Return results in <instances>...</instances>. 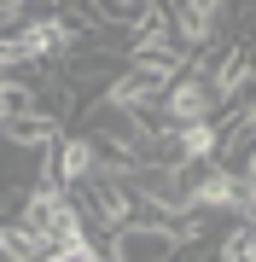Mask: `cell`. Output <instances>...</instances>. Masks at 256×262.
Returning <instances> with one entry per match:
<instances>
[{
	"mask_svg": "<svg viewBox=\"0 0 256 262\" xmlns=\"http://www.w3.org/2000/svg\"><path fill=\"white\" fill-rule=\"evenodd\" d=\"M18 6H35V0H18Z\"/></svg>",
	"mask_w": 256,
	"mask_h": 262,
	"instance_id": "9c48e42d",
	"label": "cell"
},
{
	"mask_svg": "<svg viewBox=\"0 0 256 262\" xmlns=\"http://www.w3.org/2000/svg\"><path fill=\"white\" fill-rule=\"evenodd\" d=\"M58 134H64V117H53V111H24V117L0 122V140L18 146V151H47Z\"/></svg>",
	"mask_w": 256,
	"mask_h": 262,
	"instance_id": "5b68a950",
	"label": "cell"
},
{
	"mask_svg": "<svg viewBox=\"0 0 256 262\" xmlns=\"http://www.w3.org/2000/svg\"><path fill=\"white\" fill-rule=\"evenodd\" d=\"M192 210L198 215H245V175H239V163H227V158L198 163V175H192Z\"/></svg>",
	"mask_w": 256,
	"mask_h": 262,
	"instance_id": "3957f363",
	"label": "cell"
},
{
	"mask_svg": "<svg viewBox=\"0 0 256 262\" xmlns=\"http://www.w3.org/2000/svg\"><path fill=\"white\" fill-rule=\"evenodd\" d=\"M24 111H35V82L29 76H0V122L24 117Z\"/></svg>",
	"mask_w": 256,
	"mask_h": 262,
	"instance_id": "52a82bcc",
	"label": "cell"
},
{
	"mask_svg": "<svg viewBox=\"0 0 256 262\" xmlns=\"http://www.w3.org/2000/svg\"><path fill=\"white\" fill-rule=\"evenodd\" d=\"M221 146H227V117H204V122H180L175 128L180 163H216Z\"/></svg>",
	"mask_w": 256,
	"mask_h": 262,
	"instance_id": "277c9868",
	"label": "cell"
},
{
	"mask_svg": "<svg viewBox=\"0 0 256 262\" xmlns=\"http://www.w3.org/2000/svg\"><path fill=\"white\" fill-rule=\"evenodd\" d=\"M216 262H256V222H250V215H239L227 233H221Z\"/></svg>",
	"mask_w": 256,
	"mask_h": 262,
	"instance_id": "8992f818",
	"label": "cell"
},
{
	"mask_svg": "<svg viewBox=\"0 0 256 262\" xmlns=\"http://www.w3.org/2000/svg\"><path fill=\"white\" fill-rule=\"evenodd\" d=\"M76 262H117V256H111V251H105V239H94V245H87V251H82Z\"/></svg>",
	"mask_w": 256,
	"mask_h": 262,
	"instance_id": "ba28073f",
	"label": "cell"
},
{
	"mask_svg": "<svg viewBox=\"0 0 256 262\" xmlns=\"http://www.w3.org/2000/svg\"><path fill=\"white\" fill-rule=\"evenodd\" d=\"M216 53H221V47H216ZM210 64H216V58H192L187 70H175V82L163 88V99H157V122H163V128L221 117V94H216V76H210Z\"/></svg>",
	"mask_w": 256,
	"mask_h": 262,
	"instance_id": "6da1fadb",
	"label": "cell"
},
{
	"mask_svg": "<svg viewBox=\"0 0 256 262\" xmlns=\"http://www.w3.org/2000/svg\"><path fill=\"white\" fill-rule=\"evenodd\" d=\"M180 245V222H169V215H134V222L111 227L105 233V251H111L117 262H169Z\"/></svg>",
	"mask_w": 256,
	"mask_h": 262,
	"instance_id": "7a4b0ae2",
	"label": "cell"
}]
</instances>
